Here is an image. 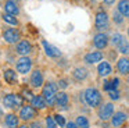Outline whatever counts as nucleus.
I'll use <instances>...</instances> for the list:
<instances>
[{
  "label": "nucleus",
  "mask_w": 129,
  "mask_h": 128,
  "mask_svg": "<svg viewBox=\"0 0 129 128\" xmlns=\"http://www.w3.org/2000/svg\"><path fill=\"white\" fill-rule=\"evenodd\" d=\"M85 100L89 106L92 107H96V106L100 104L101 102V95L97 89H93V88H89L85 91Z\"/></svg>",
  "instance_id": "nucleus-1"
},
{
  "label": "nucleus",
  "mask_w": 129,
  "mask_h": 128,
  "mask_svg": "<svg viewBox=\"0 0 129 128\" xmlns=\"http://www.w3.org/2000/svg\"><path fill=\"white\" fill-rule=\"evenodd\" d=\"M56 95H57L56 85L51 83V82L46 83L45 88H43V97H45V100H46V104L53 106L54 103H56Z\"/></svg>",
  "instance_id": "nucleus-2"
},
{
  "label": "nucleus",
  "mask_w": 129,
  "mask_h": 128,
  "mask_svg": "<svg viewBox=\"0 0 129 128\" xmlns=\"http://www.w3.org/2000/svg\"><path fill=\"white\" fill-rule=\"evenodd\" d=\"M112 42H114V45L117 46L118 52L123 53V54H129V42L126 40L122 35H119V33H114V36H112Z\"/></svg>",
  "instance_id": "nucleus-3"
},
{
  "label": "nucleus",
  "mask_w": 129,
  "mask_h": 128,
  "mask_svg": "<svg viewBox=\"0 0 129 128\" xmlns=\"http://www.w3.org/2000/svg\"><path fill=\"white\" fill-rule=\"evenodd\" d=\"M3 103H4V106H6V107L14 109V107H17V106H21L22 99H21V96H18V95L10 93V95H6V96H4Z\"/></svg>",
  "instance_id": "nucleus-4"
},
{
  "label": "nucleus",
  "mask_w": 129,
  "mask_h": 128,
  "mask_svg": "<svg viewBox=\"0 0 129 128\" xmlns=\"http://www.w3.org/2000/svg\"><path fill=\"white\" fill-rule=\"evenodd\" d=\"M94 24L97 29H106L108 27V15H107L106 11H99L96 14V19H94Z\"/></svg>",
  "instance_id": "nucleus-5"
},
{
  "label": "nucleus",
  "mask_w": 129,
  "mask_h": 128,
  "mask_svg": "<svg viewBox=\"0 0 129 128\" xmlns=\"http://www.w3.org/2000/svg\"><path fill=\"white\" fill-rule=\"evenodd\" d=\"M31 67H32V60L29 57H21L20 60L17 61V71L21 72V74L29 72Z\"/></svg>",
  "instance_id": "nucleus-6"
},
{
  "label": "nucleus",
  "mask_w": 129,
  "mask_h": 128,
  "mask_svg": "<svg viewBox=\"0 0 129 128\" xmlns=\"http://www.w3.org/2000/svg\"><path fill=\"white\" fill-rule=\"evenodd\" d=\"M3 39L7 42V43H15V42L20 39V32H18L17 29L10 28V29H7V31L3 32Z\"/></svg>",
  "instance_id": "nucleus-7"
},
{
  "label": "nucleus",
  "mask_w": 129,
  "mask_h": 128,
  "mask_svg": "<svg viewBox=\"0 0 129 128\" xmlns=\"http://www.w3.org/2000/svg\"><path fill=\"white\" fill-rule=\"evenodd\" d=\"M114 113V104L112 103H106L100 107V111H99V116H100L101 120H107L112 116Z\"/></svg>",
  "instance_id": "nucleus-8"
},
{
  "label": "nucleus",
  "mask_w": 129,
  "mask_h": 128,
  "mask_svg": "<svg viewBox=\"0 0 129 128\" xmlns=\"http://www.w3.org/2000/svg\"><path fill=\"white\" fill-rule=\"evenodd\" d=\"M108 43V36L106 33H97V35L93 38V45H94L97 49H104Z\"/></svg>",
  "instance_id": "nucleus-9"
},
{
  "label": "nucleus",
  "mask_w": 129,
  "mask_h": 128,
  "mask_svg": "<svg viewBox=\"0 0 129 128\" xmlns=\"http://www.w3.org/2000/svg\"><path fill=\"white\" fill-rule=\"evenodd\" d=\"M42 45H43V47H45L46 54H47L49 57H60V56H61V52H60L57 47H54V46H51V45H49L46 40H43Z\"/></svg>",
  "instance_id": "nucleus-10"
},
{
  "label": "nucleus",
  "mask_w": 129,
  "mask_h": 128,
  "mask_svg": "<svg viewBox=\"0 0 129 128\" xmlns=\"http://www.w3.org/2000/svg\"><path fill=\"white\" fill-rule=\"evenodd\" d=\"M31 49H32V46H31V43H29L28 40H21V42H18V45H17V53L18 54H22V56H26L29 52H31Z\"/></svg>",
  "instance_id": "nucleus-11"
},
{
  "label": "nucleus",
  "mask_w": 129,
  "mask_h": 128,
  "mask_svg": "<svg viewBox=\"0 0 129 128\" xmlns=\"http://www.w3.org/2000/svg\"><path fill=\"white\" fill-rule=\"evenodd\" d=\"M117 70L121 74H129V58L128 57H121L117 63Z\"/></svg>",
  "instance_id": "nucleus-12"
},
{
  "label": "nucleus",
  "mask_w": 129,
  "mask_h": 128,
  "mask_svg": "<svg viewBox=\"0 0 129 128\" xmlns=\"http://www.w3.org/2000/svg\"><path fill=\"white\" fill-rule=\"evenodd\" d=\"M20 117L22 120H31L32 117H35V110L32 106H24L21 109V113H20Z\"/></svg>",
  "instance_id": "nucleus-13"
},
{
  "label": "nucleus",
  "mask_w": 129,
  "mask_h": 128,
  "mask_svg": "<svg viewBox=\"0 0 129 128\" xmlns=\"http://www.w3.org/2000/svg\"><path fill=\"white\" fill-rule=\"evenodd\" d=\"M31 83L35 86V88H38V86H40L43 83V75H42V72H40L39 70H36V71L32 72V75H31Z\"/></svg>",
  "instance_id": "nucleus-14"
},
{
  "label": "nucleus",
  "mask_w": 129,
  "mask_h": 128,
  "mask_svg": "<svg viewBox=\"0 0 129 128\" xmlns=\"http://www.w3.org/2000/svg\"><path fill=\"white\" fill-rule=\"evenodd\" d=\"M125 121H126V114L122 113V111H118L112 116V125L114 127H121Z\"/></svg>",
  "instance_id": "nucleus-15"
},
{
  "label": "nucleus",
  "mask_w": 129,
  "mask_h": 128,
  "mask_svg": "<svg viewBox=\"0 0 129 128\" xmlns=\"http://www.w3.org/2000/svg\"><path fill=\"white\" fill-rule=\"evenodd\" d=\"M103 58V54L100 52H93V53H89V54L85 56V61L89 64H93V63H97V61H101Z\"/></svg>",
  "instance_id": "nucleus-16"
},
{
  "label": "nucleus",
  "mask_w": 129,
  "mask_h": 128,
  "mask_svg": "<svg viewBox=\"0 0 129 128\" xmlns=\"http://www.w3.org/2000/svg\"><path fill=\"white\" fill-rule=\"evenodd\" d=\"M118 11L123 17H129V0H119L118 2Z\"/></svg>",
  "instance_id": "nucleus-17"
},
{
  "label": "nucleus",
  "mask_w": 129,
  "mask_h": 128,
  "mask_svg": "<svg viewBox=\"0 0 129 128\" xmlns=\"http://www.w3.org/2000/svg\"><path fill=\"white\" fill-rule=\"evenodd\" d=\"M97 71L101 77H106V75H108L110 72H111V66H110L107 61H101L97 67Z\"/></svg>",
  "instance_id": "nucleus-18"
},
{
  "label": "nucleus",
  "mask_w": 129,
  "mask_h": 128,
  "mask_svg": "<svg viewBox=\"0 0 129 128\" xmlns=\"http://www.w3.org/2000/svg\"><path fill=\"white\" fill-rule=\"evenodd\" d=\"M56 103L57 106H60V107H65V106L68 104V96L65 92H60V93L56 95Z\"/></svg>",
  "instance_id": "nucleus-19"
},
{
  "label": "nucleus",
  "mask_w": 129,
  "mask_h": 128,
  "mask_svg": "<svg viewBox=\"0 0 129 128\" xmlns=\"http://www.w3.org/2000/svg\"><path fill=\"white\" fill-rule=\"evenodd\" d=\"M4 8H6V13H7V14H13V15H17V14H18V7L15 6L14 2H11V0L6 2Z\"/></svg>",
  "instance_id": "nucleus-20"
},
{
  "label": "nucleus",
  "mask_w": 129,
  "mask_h": 128,
  "mask_svg": "<svg viewBox=\"0 0 129 128\" xmlns=\"http://www.w3.org/2000/svg\"><path fill=\"white\" fill-rule=\"evenodd\" d=\"M6 125L9 128H17L18 127V118L14 114H7L6 116Z\"/></svg>",
  "instance_id": "nucleus-21"
},
{
  "label": "nucleus",
  "mask_w": 129,
  "mask_h": 128,
  "mask_svg": "<svg viewBox=\"0 0 129 128\" xmlns=\"http://www.w3.org/2000/svg\"><path fill=\"white\" fill-rule=\"evenodd\" d=\"M32 106L36 109H45L46 107V100L43 96H35L32 97Z\"/></svg>",
  "instance_id": "nucleus-22"
},
{
  "label": "nucleus",
  "mask_w": 129,
  "mask_h": 128,
  "mask_svg": "<svg viewBox=\"0 0 129 128\" xmlns=\"http://www.w3.org/2000/svg\"><path fill=\"white\" fill-rule=\"evenodd\" d=\"M118 85H119V79L118 78H114L112 81H106L104 82V89H106L107 92L112 91V89H117Z\"/></svg>",
  "instance_id": "nucleus-23"
},
{
  "label": "nucleus",
  "mask_w": 129,
  "mask_h": 128,
  "mask_svg": "<svg viewBox=\"0 0 129 128\" xmlns=\"http://www.w3.org/2000/svg\"><path fill=\"white\" fill-rule=\"evenodd\" d=\"M4 79L7 81V83H14L15 81H17V74H15V71H13V70H6V71H4Z\"/></svg>",
  "instance_id": "nucleus-24"
},
{
  "label": "nucleus",
  "mask_w": 129,
  "mask_h": 128,
  "mask_svg": "<svg viewBox=\"0 0 129 128\" xmlns=\"http://www.w3.org/2000/svg\"><path fill=\"white\" fill-rule=\"evenodd\" d=\"M87 77V71L85 68H76L75 71H74V78L78 81H82L85 79V78Z\"/></svg>",
  "instance_id": "nucleus-25"
},
{
  "label": "nucleus",
  "mask_w": 129,
  "mask_h": 128,
  "mask_svg": "<svg viewBox=\"0 0 129 128\" xmlns=\"http://www.w3.org/2000/svg\"><path fill=\"white\" fill-rule=\"evenodd\" d=\"M76 125H78L79 128H89V121H87L86 117L79 116L78 118H76Z\"/></svg>",
  "instance_id": "nucleus-26"
},
{
  "label": "nucleus",
  "mask_w": 129,
  "mask_h": 128,
  "mask_svg": "<svg viewBox=\"0 0 129 128\" xmlns=\"http://www.w3.org/2000/svg\"><path fill=\"white\" fill-rule=\"evenodd\" d=\"M3 19L6 22H9V24H11V25H17L18 24V21H17V18H15L14 15H13V14H4L3 15Z\"/></svg>",
  "instance_id": "nucleus-27"
},
{
  "label": "nucleus",
  "mask_w": 129,
  "mask_h": 128,
  "mask_svg": "<svg viewBox=\"0 0 129 128\" xmlns=\"http://www.w3.org/2000/svg\"><path fill=\"white\" fill-rule=\"evenodd\" d=\"M46 125H47V128H56L57 122H56V120H54V117H47V118H46Z\"/></svg>",
  "instance_id": "nucleus-28"
},
{
  "label": "nucleus",
  "mask_w": 129,
  "mask_h": 128,
  "mask_svg": "<svg viewBox=\"0 0 129 128\" xmlns=\"http://www.w3.org/2000/svg\"><path fill=\"white\" fill-rule=\"evenodd\" d=\"M114 21L117 22V24H122L123 18H122V14H121L119 11H115L114 13Z\"/></svg>",
  "instance_id": "nucleus-29"
},
{
  "label": "nucleus",
  "mask_w": 129,
  "mask_h": 128,
  "mask_svg": "<svg viewBox=\"0 0 129 128\" xmlns=\"http://www.w3.org/2000/svg\"><path fill=\"white\" fill-rule=\"evenodd\" d=\"M54 120H56L57 125H60V127H62V125L65 124V120L62 116H60V114H57V116H54Z\"/></svg>",
  "instance_id": "nucleus-30"
},
{
  "label": "nucleus",
  "mask_w": 129,
  "mask_h": 128,
  "mask_svg": "<svg viewBox=\"0 0 129 128\" xmlns=\"http://www.w3.org/2000/svg\"><path fill=\"white\" fill-rule=\"evenodd\" d=\"M108 93H110V97H111L112 100L119 99V92H118L117 89H112V91H110V92H108Z\"/></svg>",
  "instance_id": "nucleus-31"
},
{
  "label": "nucleus",
  "mask_w": 129,
  "mask_h": 128,
  "mask_svg": "<svg viewBox=\"0 0 129 128\" xmlns=\"http://www.w3.org/2000/svg\"><path fill=\"white\" fill-rule=\"evenodd\" d=\"M78 125H76V122H68L67 124V128H76Z\"/></svg>",
  "instance_id": "nucleus-32"
},
{
  "label": "nucleus",
  "mask_w": 129,
  "mask_h": 128,
  "mask_svg": "<svg viewBox=\"0 0 129 128\" xmlns=\"http://www.w3.org/2000/svg\"><path fill=\"white\" fill-rule=\"evenodd\" d=\"M60 86H61V88H65V86H67V82H65V81H60Z\"/></svg>",
  "instance_id": "nucleus-33"
},
{
  "label": "nucleus",
  "mask_w": 129,
  "mask_h": 128,
  "mask_svg": "<svg viewBox=\"0 0 129 128\" xmlns=\"http://www.w3.org/2000/svg\"><path fill=\"white\" fill-rule=\"evenodd\" d=\"M103 2L106 3V4H108V6H110V4H112V3L115 2V0H103Z\"/></svg>",
  "instance_id": "nucleus-34"
},
{
  "label": "nucleus",
  "mask_w": 129,
  "mask_h": 128,
  "mask_svg": "<svg viewBox=\"0 0 129 128\" xmlns=\"http://www.w3.org/2000/svg\"><path fill=\"white\" fill-rule=\"evenodd\" d=\"M31 128H40V125L38 124V122H34V124L31 125Z\"/></svg>",
  "instance_id": "nucleus-35"
},
{
  "label": "nucleus",
  "mask_w": 129,
  "mask_h": 128,
  "mask_svg": "<svg viewBox=\"0 0 129 128\" xmlns=\"http://www.w3.org/2000/svg\"><path fill=\"white\" fill-rule=\"evenodd\" d=\"M20 128H29V127H26V125H21Z\"/></svg>",
  "instance_id": "nucleus-36"
},
{
  "label": "nucleus",
  "mask_w": 129,
  "mask_h": 128,
  "mask_svg": "<svg viewBox=\"0 0 129 128\" xmlns=\"http://www.w3.org/2000/svg\"><path fill=\"white\" fill-rule=\"evenodd\" d=\"M128 35H129V28H128Z\"/></svg>",
  "instance_id": "nucleus-37"
},
{
  "label": "nucleus",
  "mask_w": 129,
  "mask_h": 128,
  "mask_svg": "<svg viewBox=\"0 0 129 128\" xmlns=\"http://www.w3.org/2000/svg\"><path fill=\"white\" fill-rule=\"evenodd\" d=\"M90 2H96V0H90Z\"/></svg>",
  "instance_id": "nucleus-38"
}]
</instances>
